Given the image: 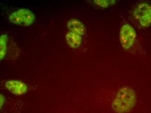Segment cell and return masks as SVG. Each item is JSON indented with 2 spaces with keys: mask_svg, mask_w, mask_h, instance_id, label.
I'll list each match as a JSON object with an SVG mask.
<instances>
[{
  "mask_svg": "<svg viewBox=\"0 0 151 113\" xmlns=\"http://www.w3.org/2000/svg\"><path fill=\"white\" fill-rule=\"evenodd\" d=\"M136 101L135 91L129 87H122L118 91L114 97L112 107L116 113H128L133 109Z\"/></svg>",
  "mask_w": 151,
  "mask_h": 113,
  "instance_id": "1",
  "label": "cell"
},
{
  "mask_svg": "<svg viewBox=\"0 0 151 113\" xmlns=\"http://www.w3.org/2000/svg\"><path fill=\"white\" fill-rule=\"evenodd\" d=\"M9 20L14 24L29 26L34 23L35 16L29 9L21 8L12 13L9 17Z\"/></svg>",
  "mask_w": 151,
  "mask_h": 113,
  "instance_id": "2",
  "label": "cell"
},
{
  "mask_svg": "<svg viewBox=\"0 0 151 113\" xmlns=\"http://www.w3.org/2000/svg\"><path fill=\"white\" fill-rule=\"evenodd\" d=\"M134 16L142 26H149L151 24V5L145 3L140 4L134 10Z\"/></svg>",
  "mask_w": 151,
  "mask_h": 113,
  "instance_id": "3",
  "label": "cell"
},
{
  "mask_svg": "<svg viewBox=\"0 0 151 113\" xmlns=\"http://www.w3.org/2000/svg\"><path fill=\"white\" fill-rule=\"evenodd\" d=\"M136 31L130 25H124L120 29V43L122 46L125 49H129L133 45L136 40Z\"/></svg>",
  "mask_w": 151,
  "mask_h": 113,
  "instance_id": "4",
  "label": "cell"
},
{
  "mask_svg": "<svg viewBox=\"0 0 151 113\" xmlns=\"http://www.w3.org/2000/svg\"><path fill=\"white\" fill-rule=\"evenodd\" d=\"M5 86L9 91L18 96L24 95L27 92V87L26 84L20 81H8L5 83Z\"/></svg>",
  "mask_w": 151,
  "mask_h": 113,
  "instance_id": "5",
  "label": "cell"
},
{
  "mask_svg": "<svg viewBox=\"0 0 151 113\" xmlns=\"http://www.w3.org/2000/svg\"><path fill=\"white\" fill-rule=\"evenodd\" d=\"M67 26L71 32L79 35H83L85 33V27L81 22L77 19H72L68 22Z\"/></svg>",
  "mask_w": 151,
  "mask_h": 113,
  "instance_id": "6",
  "label": "cell"
},
{
  "mask_svg": "<svg viewBox=\"0 0 151 113\" xmlns=\"http://www.w3.org/2000/svg\"><path fill=\"white\" fill-rule=\"evenodd\" d=\"M65 38L68 45L71 48H78L81 44V37L75 33L69 32L66 35Z\"/></svg>",
  "mask_w": 151,
  "mask_h": 113,
  "instance_id": "7",
  "label": "cell"
},
{
  "mask_svg": "<svg viewBox=\"0 0 151 113\" xmlns=\"http://www.w3.org/2000/svg\"><path fill=\"white\" fill-rule=\"evenodd\" d=\"M8 37L7 35H2L0 37V59L2 60L5 57L7 52V42Z\"/></svg>",
  "mask_w": 151,
  "mask_h": 113,
  "instance_id": "8",
  "label": "cell"
},
{
  "mask_svg": "<svg viewBox=\"0 0 151 113\" xmlns=\"http://www.w3.org/2000/svg\"><path fill=\"white\" fill-rule=\"evenodd\" d=\"M95 3L100 7L106 8L114 3V1H94Z\"/></svg>",
  "mask_w": 151,
  "mask_h": 113,
  "instance_id": "9",
  "label": "cell"
},
{
  "mask_svg": "<svg viewBox=\"0 0 151 113\" xmlns=\"http://www.w3.org/2000/svg\"><path fill=\"white\" fill-rule=\"evenodd\" d=\"M4 99H5V98H4V96L3 95H2V94H1V106L3 105V104L4 103Z\"/></svg>",
  "mask_w": 151,
  "mask_h": 113,
  "instance_id": "10",
  "label": "cell"
}]
</instances>
